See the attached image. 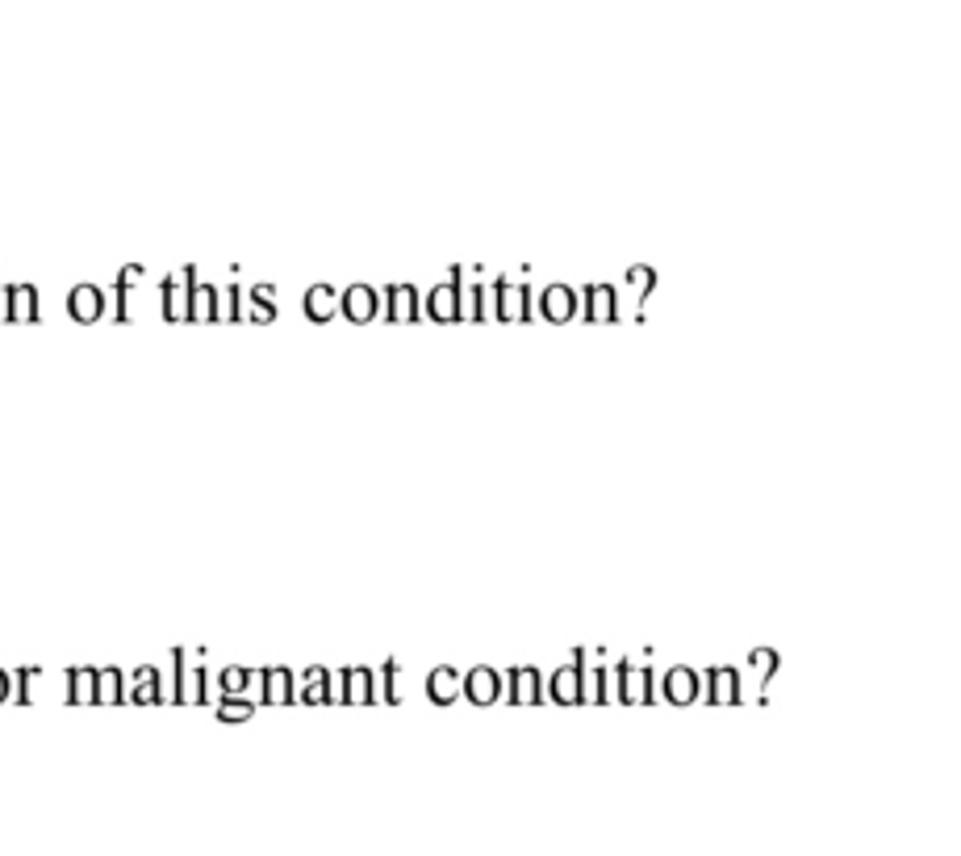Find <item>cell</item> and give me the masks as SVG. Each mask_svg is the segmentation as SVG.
Returning a JSON list of instances; mask_svg holds the SVG:
<instances>
[{
  "instance_id": "obj_15",
  "label": "cell",
  "mask_w": 961,
  "mask_h": 856,
  "mask_svg": "<svg viewBox=\"0 0 961 856\" xmlns=\"http://www.w3.org/2000/svg\"><path fill=\"white\" fill-rule=\"evenodd\" d=\"M385 318L389 322H418L423 318V301H418L414 284H393V289H385Z\"/></svg>"
},
{
  "instance_id": "obj_10",
  "label": "cell",
  "mask_w": 961,
  "mask_h": 856,
  "mask_svg": "<svg viewBox=\"0 0 961 856\" xmlns=\"http://www.w3.org/2000/svg\"><path fill=\"white\" fill-rule=\"evenodd\" d=\"M339 309L347 322H372L381 314V293L368 289V284H351V289H343L339 297Z\"/></svg>"
},
{
  "instance_id": "obj_13",
  "label": "cell",
  "mask_w": 961,
  "mask_h": 856,
  "mask_svg": "<svg viewBox=\"0 0 961 856\" xmlns=\"http://www.w3.org/2000/svg\"><path fill=\"white\" fill-rule=\"evenodd\" d=\"M67 314H72V322H101L105 289H97V284H76V289L67 293Z\"/></svg>"
},
{
  "instance_id": "obj_22",
  "label": "cell",
  "mask_w": 961,
  "mask_h": 856,
  "mask_svg": "<svg viewBox=\"0 0 961 856\" xmlns=\"http://www.w3.org/2000/svg\"><path fill=\"white\" fill-rule=\"evenodd\" d=\"M661 694L673 702V706H686V702H694L698 698V673L694 669H669L665 673V681H661Z\"/></svg>"
},
{
  "instance_id": "obj_33",
  "label": "cell",
  "mask_w": 961,
  "mask_h": 856,
  "mask_svg": "<svg viewBox=\"0 0 961 856\" xmlns=\"http://www.w3.org/2000/svg\"><path fill=\"white\" fill-rule=\"evenodd\" d=\"M243 322H260V326L276 322V301H264V297L247 293V309H243Z\"/></svg>"
},
{
  "instance_id": "obj_21",
  "label": "cell",
  "mask_w": 961,
  "mask_h": 856,
  "mask_svg": "<svg viewBox=\"0 0 961 856\" xmlns=\"http://www.w3.org/2000/svg\"><path fill=\"white\" fill-rule=\"evenodd\" d=\"M297 702H306V706H326V702H339V689H335L331 673H326V669H310V673H306V681H301V689H297Z\"/></svg>"
},
{
  "instance_id": "obj_34",
  "label": "cell",
  "mask_w": 961,
  "mask_h": 856,
  "mask_svg": "<svg viewBox=\"0 0 961 856\" xmlns=\"http://www.w3.org/2000/svg\"><path fill=\"white\" fill-rule=\"evenodd\" d=\"M397 673H402V664H397V660H385L381 685H377V698H385V702H402V689H397Z\"/></svg>"
},
{
  "instance_id": "obj_26",
  "label": "cell",
  "mask_w": 961,
  "mask_h": 856,
  "mask_svg": "<svg viewBox=\"0 0 961 856\" xmlns=\"http://www.w3.org/2000/svg\"><path fill=\"white\" fill-rule=\"evenodd\" d=\"M67 702L97 706V669H67Z\"/></svg>"
},
{
  "instance_id": "obj_36",
  "label": "cell",
  "mask_w": 961,
  "mask_h": 856,
  "mask_svg": "<svg viewBox=\"0 0 961 856\" xmlns=\"http://www.w3.org/2000/svg\"><path fill=\"white\" fill-rule=\"evenodd\" d=\"M0 322H13V297H9V284H0Z\"/></svg>"
},
{
  "instance_id": "obj_3",
  "label": "cell",
  "mask_w": 961,
  "mask_h": 856,
  "mask_svg": "<svg viewBox=\"0 0 961 856\" xmlns=\"http://www.w3.org/2000/svg\"><path fill=\"white\" fill-rule=\"evenodd\" d=\"M494 318L498 322H531V289L506 276L494 280Z\"/></svg>"
},
{
  "instance_id": "obj_25",
  "label": "cell",
  "mask_w": 961,
  "mask_h": 856,
  "mask_svg": "<svg viewBox=\"0 0 961 856\" xmlns=\"http://www.w3.org/2000/svg\"><path fill=\"white\" fill-rule=\"evenodd\" d=\"M9 297H13V322H42V305H38V289L34 284H9Z\"/></svg>"
},
{
  "instance_id": "obj_27",
  "label": "cell",
  "mask_w": 961,
  "mask_h": 856,
  "mask_svg": "<svg viewBox=\"0 0 961 856\" xmlns=\"http://www.w3.org/2000/svg\"><path fill=\"white\" fill-rule=\"evenodd\" d=\"M189 322H218V284H193L189 301Z\"/></svg>"
},
{
  "instance_id": "obj_8",
  "label": "cell",
  "mask_w": 961,
  "mask_h": 856,
  "mask_svg": "<svg viewBox=\"0 0 961 856\" xmlns=\"http://www.w3.org/2000/svg\"><path fill=\"white\" fill-rule=\"evenodd\" d=\"M506 685H510L506 698H510L514 706H535V702L548 698V685H544V677H539V669H531V664L510 669V673H506Z\"/></svg>"
},
{
  "instance_id": "obj_2",
  "label": "cell",
  "mask_w": 961,
  "mask_h": 856,
  "mask_svg": "<svg viewBox=\"0 0 961 856\" xmlns=\"http://www.w3.org/2000/svg\"><path fill=\"white\" fill-rule=\"evenodd\" d=\"M778 673V652L773 648H757L748 656L744 669H736L740 677V702H761V694L769 689V677Z\"/></svg>"
},
{
  "instance_id": "obj_12",
  "label": "cell",
  "mask_w": 961,
  "mask_h": 856,
  "mask_svg": "<svg viewBox=\"0 0 961 856\" xmlns=\"http://www.w3.org/2000/svg\"><path fill=\"white\" fill-rule=\"evenodd\" d=\"M339 702H351V706H368L377 702V677H372V669H364V664H356V669H343L339 673Z\"/></svg>"
},
{
  "instance_id": "obj_19",
  "label": "cell",
  "mask_w": 961,
  "mask_h": 856,
  "mask_svg": "<svg viewBox=\"0 0 961 856\" xmlns=\"http://www.w3.org/2000/svg\"><path fill=\"white\" fill-rule=\"evenodd\" d=\"M464 698L473 702V706H489V702H498L502 698V677L494 673V669H473L464 677Z\"/></svg>"
},
{
  "instance_id": "obj_29",
  "label": "cell",
  "mask_w": 961,
  "mask_h": 856,
  "mask_svg": "<svg viewBox=\"0 0 961 856\" xmlns=\"http://www.w3.org/2000/svg\"><path fill=\"white\" fill-rule=\"evenodd\" d=\"M251 715H255V702L247 694H222V702H218V719L222 723H247Z\"/></svg>"
},
{
  "instance_id": "obj_17",
  "label": "cell",
  "mask_w": 961,
  "mask_h": 856,
  "mask_svg": "<svg viewBox=\"0 0 961 856\" xmlns=\"http://www.w3.org/2000/svg\"><path fill=\"white\" fill-rule=\"evenodd\" d=\"M427 698L435 706H452L456 698H464V673H456L452 664H439V669L427 677Z\"/></svg>"
},
{
  "instance_id": "obj_20",
  "label": "cell",
  "mask_w": 961,
  "mask_h": 856,
  "mask_svg": "<svg viewBox=\"0 0 961 856\" xmlns=\"http://www.w3.org/2000/svg\"><path fill=\"white\" fill-rule=\"evenodd\" d=\"M702 685H707V702H715V706H736L740 702V677H736V669H707V677H702Z\"/></svg>"
},
{
  "instance_id": "obj_1",
  "label": "cell",
  "mask_w": 961,
  "mask_h": 856,
  "mask_svg": "<svg viewBox=\"0 0 961 856\" xmlns=\"http://www.w3.org/2000/svg\"><path fill=\"white\" fill-rule=\"evenodd\" d=\"M193 284H197V268L193 264L172 272V276H163V284H159V314H163V322H189Z\"/></svg>"
},
{
  "instance_id": "obj_14",
  "label": "cell",
  "mask_w": 961,
  "mask_h": 856,
  "mask_svg": "<svg viewBox=\"0 0 961 856\" xmlns=\"http://www.w3.org/2000/svg\"><path fill=\"white\" fill-rule=\"evenodd\" d=\"M130 702L134 706H159V702H172V694L163 689V677L155 664H143L134 677H130Z\"/></svg>"
},
{
  "instance_id": "obj_9",
  "label": "cell",
  "mask_w": 961,
  "mask_h": 856,
  "mask_svg": "<svg viewBox=\"0 0 961 856\" xmlns=\"http://www.w3.org/2000/svg\"><path fill=\"white\" fill-rule=\"evenodd\" d=\"M494 318V289L489 284H464L460 268V322H489Z\"/></svg>"
},
{
  "instance_id": "obj_31",
  "label": "cell",
  "mask_w": 961,
  "mask_h": 856,
  "mask_svg": "<svg viewBox=\"0 0 961 856\" xmlns=\"http://www.w3.org/2000/svg\"><path fill=\"white\" fill-rule=\"evenodd\" d=\"M38 669H34V664H26V669H17L13 673V698L21 702V706H34V685H38Z\"/></svg>"
},
{
  "instance_id": "obj_11",
  "label": "cell",
  "mask_w": 961,
  "mask_h": 856,
  "mask_svg": "<svg viewBox=\"0 0 961 856\" xmlns=\"http://www.w3.org/2000/svg\"><path fill=\"white\" fill-rule=\"evenodd\" d=\"M143 264H126L113 280V318L117 322H134V293H138V280H143Z\"/></svg>"
},
{
  "instance_id": "obj_6",
  "label": "cell",
  "mask_w": 961,
  "mask_h": 856,
  "mask_svg": "<svg viewBox=\"0 0 961 856\" xmlns=\"http://www.w3.org/2000/svg\"><path fill=\"white\" fill-rule=\"evenodd\" d=\"M431 322H460V268H452L448 284H435L423 301Z\"/></svg>"
},
{
  "instance_id": "obj_35",
  "label": "cell",
  "mask_w": 961,
  "mask_h": 856,
  "mask_svg": "<svg viewBox=\"0 0 961 856\" xmlns=\"http://www.w3.org/2000/svg\"><path fill=\"white\" fill-rule=\"evenodd\" d=\"M627 284L636 289V301H648V293H652V284H656V272L648 268V264H636L627 272Z\"/></svg>"
},
{
  "instance_id": "obj_24",
  "label": "cell",
  "mask_w": 961,
  "mask_h": 856,
  "mask_svg": "<svg viewBox=\"0 0 961 856\" xmlns=\"http://www.w3.org/2000/svg\"><path fill=\"white\" fill-rule=\"evenodd\" d=\"M130 702V685L122 677V669H97V706H122Z\"/></svg>"
},
{
  "instance_id": "obj_37",
  "label": "cell",
  "mask_w": 961,
  "mask_h": 856,
  "mask_svg": "<svg viewBox=\"0 0 961 856\" xmlns=\"http://www.w3.org/2000/svg\"><path fill=\"white\" fill-rule=\"evenodd\" d=\"M9 698H13V677L0 669V702H9Z\"/></svg>"
},
{
  "instance_id": "obj_28",
  "label": "cell",
  "mask_w": 961,
  "mask_h": 856,
  "mask_svg": "<svg viewBox=\"0 0 961 856\" xmlns=\"http://www.w3.org/2000/svg\"><path fill=\"white\" fill-rule=\"evenodd\" d=\"M176 702H184V706L209 702V677H205V669H184V681H180Z\"/></svg>"
},
{
  "instance_id": "obj_16",
  "label": "cell",
  "mask_w": 961,
  "mask_h": 856,
  "mask_svg": "<svg viewBox=\"0 0 961 856\" xmlns=\"http://www.w3.org/2000/svg\"><path fill=\"white\" fill-rule=\"evenodd\" d=\"M539 314H544L548 322H573L577 289H569V284H548V289L539 293Z\"/></svg>"
},
{
  "instance_id": "obj_18",
  "label": "cell",
  "mask_w": 961,
  "mask_h": 856,
  "mask_svg": "<svg viewBox=\"0 0 961 856\" xmlns=\"http://www.w3.org/2000/svg\"><path fill=\"white\" fill-rule=\"evenodd\" d=\"M585 322H619V293L611 284H590L585 289Z\"/></svg>"
},
{
  "instance_id": "obj_23",
  "label": "cell",
  "mask_w": 961,
  "mask_h": 856,
  "mask_svg": "<svg viewBox=\"0 0 961 856\" xmlns=\"http://www.w3.org/2000/svg\"><path fill=\"white\" fill-rule=\"evenodd\" d=\"M306 318L310 322H331L339 314V293L331 289V284H314V289H306Z\"/></svg>"
},
{
  "instance_id": "obj_4",
  "label": "cell",
  "mask_w": 961,
  "mask_h": 856,
  "mask_svg": "<svg viewBox=\"0 0 961 856\" xmlns=\"http://www.w3.org/2000/svg\"><path fill=\"white\" fill-rule=\"evenodd\" d=\"M615 698L619 702H631V706H644V702H652L656 694H652V673L648 669H636L631 660H619L615 664Z\"/></svg>"
},
{
  "instance_id": "obj_30",
  "label": "cell",
  "mask_w": 961,
  "mask_h": 856,
  "mask_svg": "<svg viewBox=\"0 0 961 856\" xmlns=\"http://www.w3.org/2000/svg\"><path fill=\"white\" fill-rule=\"evenodd\" d=\"M218 322H243V289L239 284H222L218 289Z\"/></svg>"
},
{
  "instance_id": "obj_7",
  "label": "cell",
  "mask_w": 961,
  "mask_h": 856,
  "mask_svg": "<svg viewBox=\"0 0 961 856\" xmlns=\"http://www.w3.org/2000/svg\"><path fill=\"white\" fill-rule=\"evenodd\" d=\"M255 685H260V702H264V706H289V702H297V677H293L289 669H280V664L255 673Z\"/></svg>"
},
{
  "instance_id": "obj_5",
  "label": "cell",
  "mask_w": 961,
  "mask_h": 856,
  "mask_svg": "<svg viewBox=\"0 0 961 856\" xmlns=\"http://www.w3.org/2000/svg\"><path fill=\"white\" fill-rule=\"evenodd\" d=\"M581 677H585V652H573V660L565 669H556L548 677V698L560 706H577L581 702Z\"/></svg>"
},
{
  "instance_id": "obj_32",
  "label": "cell",
  "mask_w": 961,
  "mask_h": 856,
  "mask_svg": "<svg viewBox=\"0 0 961 856\" xmlns=\"http://www.w3.org/2000/svg\"><path fill=\"white\" fill-rule=\"evenodd\" d=\"M251 669H243V664H230V669H222V677H218V685H222V694H247L251 689Z\"/></svg>"
}]
</instances>
